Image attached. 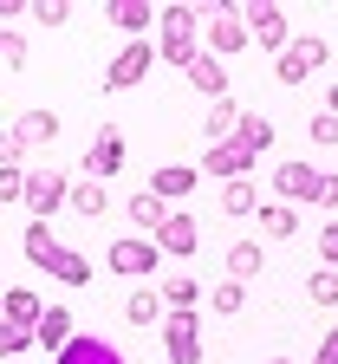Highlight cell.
<instances>
[{"mask_svg":"<svg viewBox=\"0 0 338 364\" xmlns=\"http://www.w3.org/2000/svg\"><path fill=\"white\" fill-rule=\"evenodd\" d=\"M157 26H163V33H157V59H163V65L189 72V65L208 53V46H202V14H196V7H182V0L157 14Z\"/></svg>","mask_w":338,"mask_h":364,"instance_id":"obj_1","label":"cell"},{"mask_svg":"<svg viewBox=\"0 0 338 364\" xmlns=\"http://www.w3.org/2000/svg\"><path fill=\"white\" fill-rule=\"evenodd\" d=\"M26 260H33L39 273H53L59 287H91V260H85L78 247L53 241V221H33V228H26Z\"/></svg>","mask_w":338,"mask_h":364,"instance_id":"obj_2","label":"cell"},{"mask_svg":"<svg viewBox=\"0 0 338 364\" xmlns=\"http://www.w3.org/2000/svg\"><path fill=\"white\" fill-rule=\"evenodd\" d=\"M273 189H280L286 208H300V202L338 208V176H332V169H312V163H280V169H273Z\"/></svg>","mask_w":338,"mask_h":364,"instance_id":"obj_3","label":"cell"},{"mask_svg":"<svg viewBox=\"0 0 338 364\" xmlns=\"http://www.w3.org/2000/svg\"><path fill=\"white\" fill-rule=\"evenodd\" d=\"M325 59H332V46H325L319 33H300V39L286 46L280 59H273V78H280V85H306V78H312Z\"/></svg>","mask_w":338,"mask_h":364,"instance_id":"obj_4","label":"cell"},{"mask_svg":"<svg viewBox=\"0 0 338 364\" xmlns=\"http://www.w3.org/2000/svg\"><path fill=\"white\" fill-rule=\"evenodd\" d=\"M254 163H260V150H254V144H241V136H221V144H208V156H202V176H215V182H248V176H254Z\"/></svg>","mask_w":338,"mask_h":364,"instance_id":"obj_5","label":"cell"},{"mask_svg":"<svg viewBox=\"0 0 338 364\" xmlns=\"http://www.w3.org/2000/svg\"><path fill=\"white\" fill-rule=\"evenodd\" d=\"M157 241L150 235H124V241H111V254H105V267L117 273V280H150V273H157Z\"/></svg>","mask_w":338,"mask_h":364,"instance_id":"obj_6","label":"cell"},{"mask_svg":"<svg viewBox=\"0 0 338 364\" xmlns=\"http://www.w3.org/2000/svg\"><path fill=\"white\" fill-rule=\"evenodd\" d=\"M65 202H72V176H59V169H33L26 176V215L33 221H53Z\"/></svg>","mask_w":338,"mask_h":364,"instance_id":"obj_7","label":"cell"},{"mask_svg":"<svg viewBox=\"0 0 338 364\" xmlns=\"http://www.w3.org/2000/svg\"><path fill=\"white\" fill-rule=\"evenodd\" d=\"M150 72H157V46L150 39H130L124 53L105 65V91H130V85H143Z\"/></svg>","mask_w":338,"mask_h":364,"instance_id":"obj_8","label":"cell"},{"mask_svg":"<svg viewBox=\"0 0 338 364\" xmlns=\"http://www.w3.org/2000/svg\"><path fill=\"white\" fill-rule=\"evenodd\" d=\"M163 351H169V364H202V312H169Z\"/></svg>","mask_w":338,"mask_h":364,"instance_id":"obj_9","label":"cell"},{"mask_svg":"<svg viewBox=\"0 0 338 364\" xmlns=\"http://www.w3.org/2000/svg\"><path fill=\"white\" fill-rule=\"evenodd\" d=\"M202 39H208V53H215V59L241 53V46H254V33H248V20H241V7H208Z\"/></svg>","mask_w":338,"mask_h":364,"instance_id":"obj_10","label":"cell"},{"mask_svg":"<svg viewBox=\"0 0 338 364\" xmlns=\"http://www.w3.org/2000/svg\"><path fill=\"white\" fill-rule=\"evenodd\" d=\"M117 169H124V130L105 124V130L85 144V182H111Z\"/></svg>","mask_w":338,"mask_h":364,"instance_id":"obj_11","label":"cell"},{"mask_svg":"<svg viewBox=\"0 0 338 364\" xmlns=\"http://www.w3.org/2000/svg\"><path fill=\"white\" fill-rule=\"evenodd\" d=\"M241 20H248L254 46H260V53H273V59L293 46V33H286V7H260V0H254V7H241Z\"/></svg>","mask_w":338,"mask_h":364,"instance_id":"obj_12","label":"cell"},{"mask_svg":"<svg viewBox=\"0 0 338 364\" xmlns=\"http://www.w3.org/2000/svg\"><path fill=\"white\" fill-rule=\"evenodd\" d=\"M157 247H163V254H176V260H189V254L202 247V228H196V215H169V221L157 228Z\"/></svg>","mask_w":338,"mask_h":364,"instance_id":"obj_13","label":"cell"},{"mask_svg":"<svg viewBox=\"0 0 338 364\" xmlns=\"http://www.w3.org/2000/svg\"><path fill=\"white\" fill-rule=\"evenodd\" d=\"M157 14L163 7H150V0H105V26H117V33H143V26H157Z\"/></svg>","mask_w":338,"mask_h":364,"instance_id":"obj_14","label":"cell"},{"mask_svg":"<svg viewBox=\"0 0 338 364\" xmlns=\"http://www.w3.org/2000/svg\"><path fill=\"white\" fill-rule=\"evenodd\" d=\"M72 338H78V326H72V312H65V306H46V318L33 326V345H46V351L59 358V351H65Z\"/></svg>","mask_w":338,"mask_h":364,"instance_id":"obj_15","label":"cell"},{"mask_svg":"<svg viewBox=\"0 0 338 364\" xmlns=\"http://www.w3.org/2000/svg\"><path fill=\"white\" fill-rule=\"evenodd\" d=\"M124 318H130V326H163V318H169L163 287H137V293L124 299Z\"/></svg>","mask_w":338,"mask_h":364,"instance_id":"obj_16","label":"cell"},{"mask_svg":"<svg viewBox=\"0 0 338 364\" xmlns=\"http://www.w3.org/2000/svg\"><path fill=\"white\" fill-rule=\"evenodd\" d=\"M196 182H202V169H189V163H163V169L150 176V189H157L163 202H182L189 189H196Z\"/></svg>","mask_w":338,"mask_h":364,"instance_id":"obj_17","label":"cell"},{"mask_svg":"<svg viewBox=\"0 0 338 364\" xmlns=\"http://www.w3.org/2000/svg\"><path fill=\"white\" fill-rule=\"evenodd\" d=\"M189 85H196V91H202V98L215 105V98H228V65H221L215 53H202L196 65H189Z\"/></svg>","mask_w":338,"mask_h":364,"instance_id":"obj_18","label":"cell"},{"mask_svg":"<svg viewBox=\"0 0 338 364\" xmlns=\"http://www.w3.org/2000/svg\"><path fill=\"white\" fill-rule=\"evenodd\" d=\"M53 364H124V351H117V345H105V338H72Z\"/></svg>","mask_w":338,"mask_h":364,"instance_id":"obj_19","label":"cell"},{"mask_svg":"<svg viewBox=\"0 0 338 364\" xmlns=\"http://www.w3.org/2000/svg\"><path fill=\"white\" fill-rule=\"evenodd\" d=\"M130 221H137V228H143V235H150V241H157V228L169 221V202H163L157 189H137V196H130Z\"/></svg>","mask_w":338,"mask_h":364,"instance_id":"obj_20","label":"cell"},{"mask_svg":"<svg viewBox=\"0 0 338 364\" xmlns=\"http://www.w3.org/2000/svg\"><path fill=\"white\" fill-rule=\"evenodd\" d=\"M14 136H20L26 150H33V144H53V136H59V117H53V111H20V117H14Z\"/></svg>","mask_w":338,"mask_h":364,"instance_id":"obj_21","label":"cell"},{"mask_svg":"<svg viewBox=\"0 0 338 364\" xmlns=\"http://www.w3.org/2000/svg\"><path fill=\"white\" fill-rule=\"evenodd\" d=\"M260 235H267V241L300 235V208H286V202H260Z\"/></svg>","mask_w":338,"mask_h":364,"instance_id":"obj_22","label":"cell"},{"mask_svg":"<svg viewBox=\"0 0 338 364\" xmlns=\"http://www.w3.org/2000/svg\"><path fill=\"white\" fill-rule=\"evenodd\" d=\"M163 306H169V312H202V280H189V273L163 280Z\"/></svg>","mask_w":338,"mask_h":364,"instance_id":"obj_23","label":"cell"},{"mask_svg":"<svg viewBox=\"0 0 338 364\" xmlns=\"http://www.w3.org/2000/svg\"><path fill=\"white\" fill-rule=\"evenodd\" d=\"M260 267H267V260H260V241H234V247H228V280H241V287H248Z\"/></svg>","mask_w":338,"mask_h":364,"instance_id":"obj_24","label":"cell"},{"mask_svg":"<svg viewBox=\"0 0 338 364\" xmlns=\"http://www.w3.org/2000/svg\"><path fill=\"white\" fill-rule=\"evenodd\" d=\"M234 124H241V105H234V98H215V105H208L202 136H208V144H221V136H234Z\"/></svg>","mask_w":338,"mask_h":364,"instance_id":"obj_25","label":"cell"},{"mask_svg":"<svg viewBox=\"0 0 338 364\" xmlns=\"http://www.w3.org/2000/svg\"><path fill=\"white\" fill-rule=\"evenodd\" d=\"M7 318H14V326H26V332H33L39 318H46V306H39V299H33L26 287H7Z\"/></svg>","mask_w":338,"mask_h":364,"instance_id":"obj_26","label":"cell"},{"mask_svg":"<svg viewBox=\"0 0 338 364\" xmlns=\"http://www.w3.org/2000/svg\"><path fill=\"white\" fill-rule=\"evenodd\" d=\"M234 136H241V144H254V150H267V144H273V117H267V111H241Z\"/></svg>","mask_w":338,"mask_h":364,"instance_id":"obj_27","label":"cell"},{"mask_svg":"<svg viewBox=\"0 0 338 364\" xmlns=\"http://www.w3.org/2000/svg\"><path fill=\"white\" fill-rule=\"evenodd\" d=\"M241 306H248V287H241V280H221V287H208V312H221V318H234Z\"/></svg>","mask_w":338,"mask_h":364,"instance_id":"obj_28","label":"cell"},{"mask_svg":"<svg viewBox=\"0 0 338 364\" xmlns=\"http://www.w3.org/2000/svg\"><path fill=\"white\" fill-rule=\"evenodd\" d=\"M254 208H260L254 182H228V189H221V215H254Z\"/></svg>","mask_w":338,"mask_h":364,"instance_id":"obj_29","label":"cell"},{"mask_svg":"<svg viewBox=\"0 0 338 364\" xmlns=\"http://www.w3.org/2000/svg\"><path fill=\"white\" fill-rule=\"evenodd\" d=\"M33 345L26 326H14V318H0V364H20V351Z\"/></svg>","mask_w":338,"mask_h":364,"instance_id":"obj_30","label":"cell"},{"mask_svg":"<svg viewBox=\"0 0 338 364\" xmlns=\"http://www.w3.org/2000/svg\"><path fill=\"white\" fill-rule=\"evenodd\" d=\"M72 208L98 221V215H105V182H72Z\"/></svg>","mask_w":338,"mask_h":364,"instance_id":"obj_31","label":"cell"},{"mask_svg":"<svg viewBox=\"0 0 338 364\" xmlns=\"http://www.w3.org/2000/svg\"><path fill=\"white\" fill-rule=\"evenodd\" d=\"M306 293H312V306H338V267H319L306 280Z\"/></svg>","mask_w":338,"mask_h":364,"instance_id":"obj_32","label":"cell"},{"mask_svg":"<svg viewBox=\"0 0 338 364\" xmlns=\"http://www.w3.org/2000/svg\"><path fill=\"white\" fill-rule=\"evenodd\" d=\"M26 176H33V169H20V163H0V202H26Z\"/></svg>","mask_w":338,"mask_h":364,"instance_id":"obj_33","label":"cell"},{"mask_svg":"<svg viewBox=\"0 0 338 364\" xmlns=\"http://www.w3.org/2000/svg\"><path fill=\"white\" fill-rule=\"evenodd\" d=\"M65 20H72L65 0H39V7H33V26H65Z\"/></svg>","mask_w":338,"mask_h":364,"instance_id":"obj_34","label":"cell"},{"mask_svg":"<svg viewBox=\"0 0 338 364\" xmlns=\"http://www.w3.org/2000/svg\"><path fill=\"white\" fill-rule=\"evenodd\" d=\"M0 65H7V72H20V65H26V39H20L14 26H7V53H0Z\"/></svg>","mask_w":338,"mask_h":364,"instance_id":"obj_35","label":"cell"},{"mask_svg":"<svg viewBox=\"0 0 338 364\" xmlns=\"http://www.w3.org/2000/svg\"><path fill=\"white\" fill-rule=\"evenodd\" d=\"M312 144H338V117H332V111L312 117Z\"/></svg>","mask_w":338,"mask_h":364,"instance_id":"obj_36","label":"cell"},{"mask_svg":"<svg viewBox=\"0 0 338 364\" xmlns=\"http://www.w3.org/2000/svg\"><path fill=\"white\" fill-rule=\"evenodd\" d=\"M319 254H325V267H338V221L319 228Z\"/></svg>","mask_w":338,"mask_h":364,"instance_id":"obj_37","label":"cell"},{"mask_svg":"<svg viewBox=\"0 0 338 364\" xmlns=\"http://www.w3.org/2000/svg\"><path fill=\"white\" fill-rule=\"evenodd\" d=\"M312 364H338V326L319 338V351H312Z\"/></svg>","mask_w":338,"mask_h":364,"instance_id":"obj_38","label":"cell"},{"mask_svg":"<svg viewBox=\"0 0 338 364\" xmlns=\"http://www.w3.org/2000/svg\"><path fill=\"white\" fill-rule=\"evenodd\" d=\"M20 156H26V144H20L14 130H0V163H20Z\"/></svg>","mask_w":338,"mask_h":364,"instance_id":"obj_39","label":"cell"},{"mask_svg":"<svg viewBox=\"0 0 338 364\" xmlns=\"http://www.w3.org/2000/svg\"><path fill=\"white\" fill-rule=\"evenodd\" d=\"M7 20H33V7H20V0H0V26Z\"/></svg>","mask_w":338,"mask_h":364,"instance_id":"obj_40","label":"cell"},{"mask_svg":"<svg viewBox=\"0 0 338 364\" xmlns=\"http://www.w3.org/2000/svg\"><path fill=\"white\" fill-rule=\"evenodd\" d=\"M325 111H332V117H338V85H332V91H325Z\"/></svg>","mask_w":338,"mask_h":364,"instance_id":"obj_41","label":"cell"},{"mask_svg":"<svg viewBox=\"0 0 338 364\" xmlns=\"http://www.w3.org/2000/svg\"><path fill=\"white\" fill-rule=\"evenodd\" d=\"M0 53H7V26H0Z\"/></svg>","mask_w":338,"mask_h":364,"instance_id":"obj_42","label":"cell"},{"mask_svg":"<svg viewBox=\"0 0 338 364\" xmlns=\"http://www.w3.org/2000/svg\"><path fill=\"white\" fill-rule=\"evenodd\" d=\"M0 318H7V293H0Z\"/></svg>","mask_w":338,"mask_h":364,"instance_id":"obj_43","label":"cell"},{"mask_svg":"<svg viewBox=\"0 0 338 364\" xmlns=\"http://www.w3.org/2000/svg\"><path fill=\"white\" fill-rule=\"evenodd\" d=\"M267 364H293V358H267Z\"/></svg>","mask_w":338,"mask_h":364,"instance_id":"obj_44","label":"cell"}]
</instances>
